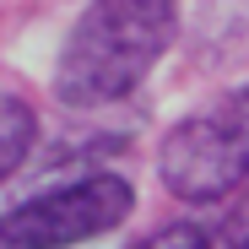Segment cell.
I'll return each mask as SVG.
<instances>
[{
  "instance_id": "2",
  "label": "cell",
  "mask_w": 249,
  "mask_h": 249,
  "mask_svg": "<svg viewBox=\"0 0 249 249\" xmlns=\"http://www.w3.org/2000/svg\"><path fill=\"white\" fill-rule=\"evenodd\" d=\"M157 174L179 200H222L249 179V81L179 119L157 152Z\"/></svg>"
},
{
  "instance_id": "5",
  "label": "cell",
  "mask_w": 249,
  "mask_h": 249,
  "mask_svg": "<svg viewBox=\"0 0 249 249\" xmlns=\"http://www.w3.org/2000/svg\"><path fill=\"white\" fill-rule=\"evenodd\" d=\"M141 249H212V238H206L195 222H174V228H162V233H152Z\"/></svg>"
},
{
  "instance_id": "4",
  "label": "cell",
  "mask_w": 249,
  "mask_h": 249,
  "mask_svg": "<svg viewBox=\"0 0 249 249\" xmlns=\"http://www.w3.org/2000/svg\"><path fill=\"white\" fill-rule=\"evenodd\" d=\"M33 136H38L33 108H27L22 98H6V103H0V174H17V168H22Z\"/></svg>"
},
{
  "instance_id": "1",
  "label": "cell",
  "mask_w": 249,
  "mask_h": 249,
  "mask_svg": "<svg viewBox=\"0 0 249 249\" xmlns=\"http://www.w3.org/2000/svg\"><path fill=\"white\" fill-rule=\"evenodd\" d=\"M174 0H92L76 17L60 65L54 92L71 108H98L136 92L146 71L162 60L174 38Z\"/></svg>"
},
{
  "instance_id": "6",
  "label": "cell",
  "mask_w": 249,
  "mask_h": 249,
  "mask_svg": "<svg viewBox=\"0 0 249 249\" xmlns=\"http://www.w3.org/2000/svg\"><path fill=\"white\" fill-rule=\"evenodd\" d=\"M222 233H228V249H249V195L233 206V217H228Z\"/></svg>"
},
{
  "instance_id": "3",
  "label": "cell",
  "mask_w": 249,
  "mask_h": 249,
  "mask_svg": "<svg viewBox=\"0 0 249 249\" xmlns=\"http://www.w3.org/2000/svg\"><path fill=\"white\" fill-rule=\"evenodd\" d=\"M136 212V190L119 174H87L65 190H49L6 217V249H71L114 233Z\"/></svg>"
}]
</instances>
